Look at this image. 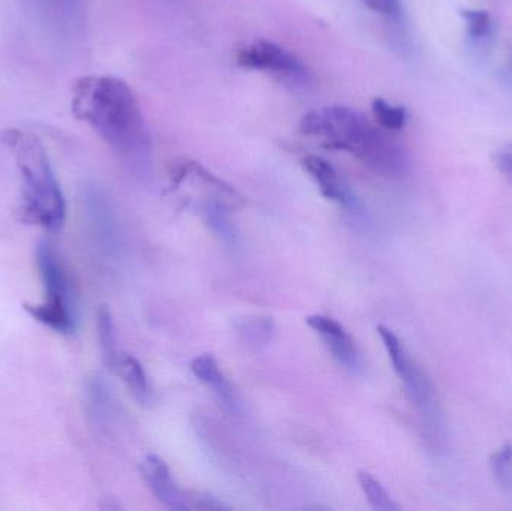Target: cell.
<instances>
[{
  "label": "cell",
  "mask_w": 512,
  "mask_h": 511,
  "mask_svg": "<svg viewBox=\"0 0 512 511\" xmlns=\"http://www.w3.org/2000/svg\"><path fill=\"white\" fill-rule=\"evenodd\" d=\"M71 110L111 149L135 156L149 147L150 135L131 87L113 75H87L72 87Z\"/></svg>",
  "instance_id": "obj_1"
},
{
  "label": "cell",
  "mask_w": 512,
  "mask_h": 511,
  "mask_svg": "<svg viewBox=\"0 0 512 511\" xmlns=\"http://www.w3.org/2000/svg\"><path fill=\"white\" fill-rule=\"evenodd\" d=\"M300 131L321 138L325 147L351 153L376 174L402 179L409 171V155L399 140L360 111L327 107L309 111L301 119Z\"/></svg>",
  "instance_id": "obj_2"
},
{
  "label": "cell",
  "mask_w": 512,
  "mask_h": 511,
  "mask_svg": "<svg viewBox=\"0 0 512 511\" xmlns=\"http://www.w3.org/2000/svg\"><path fill=\"white\" fill-rule=\"evenodd\" d=\"M0 138L20 174V213L24 221L44 230H60L65 224L66 201L44 144L20 128H6Z\"/></svg>",
  "instance_id": "obj_3"
},
{
  "label": "cell",
  "mask_w": 512,
  "mask_h": 511,
  "mask_svg": "<svg viewBox=\"0 0 512 511\" xmlns=\"http://www.w3.org/2000/svg\"><path fill=\"white\" fill-rule=\"evenodd\" d=\"M36 263L45 288V300L41 305H27V312L53 332L71 335L77 329V309L65 267L48 243L38 246Z\"/></svg>",
  "instance_id": "obj_4"
},
{
  "label": "cell",
  "mask_w": 512,
  "mask_h": 511,
  "mask_svg": "<svg viewBox=\"0 0 512 511\" xmlns=\"http://www.w3.org/2000/svg\"><path fill=\"white\" fill-rule=\"evenodd\" d=\"M379 336L384 342L385 350L390 357L394 371L399 375L411 401L414 402L421 417L429 428H441V405L438 393L430 381L429 375L415 362L414 357L406 350L399 336L385 326L378 327Z\"/></svg>",
  "instance_id": "obj_5"
},
{
  "label": "cell",
  "mask_w": 512,
  "mask_h": 511,
  "mask_svg": "<svg viewBox=\"0 0 512 511\" xmlns=\"http://www.w3.org/2000/svg\"><path fill=\"white\" fill-rule=\"evenodd\" d=\"M237 62L245 68L292 80L306 74L303 62L294 53L265 39H259L242 48L237 54Z\"/></svg>",
  "instance_id": "obj_6"
},
{
  "label": "cell",
  "mask_w": 512,
  "mask_h": 511,
  "mask_svg": "<svg viewBox=\"0 0 512 511\" xmlns=\"http://www.w3.org/2000/svg\"><path fill=\"white\" fill-rule=\"evenodd\" d=\"M141 477L156 500L168 510L185 511L191 509L188 498L183 495L171 474L168 465L158 456L150 455L141 462Z\"/></svg>",
  "instance_id": "obj_7"
},
{
  "label": "cell",
  "mask_w": 512,
  "mask_h": 511,
  "mask_svg": "<svg viewBox=\"0 0 512 511\" xmlns=\"http://www.w3.org/2000/svg\"><path fill=\"white\" fill-rule=\"evenodd\" d=\"M307 326L322 339L333 359L348 369L360 366V354L345 327L331 317L310 315L306 318Z\"/></svg>",
  "instance_id": "obj_8"
},
{
  "label": "cell",
  "mask_w": 512,
  "mask_h": 511,
  "mask_svg": "<svg viewBox=\"0 0 512 511\" xmlns=\"http://www.w3.org/2000/svg\"><path fill=\"white\" fill-rule=\"evenodd\" d=\"M303 167L315 180L325 198L345 207L352 206L354 200H352L351 191L330 162L325 161L321 156L309 155L303 159Z\"/></svg>",
  "instance_id": "obj_9"
},
{
  "label": "cell",
  "mask_w": 512,
  "mask_h": 511,
  "mask_svg": "<svg viewBox=\"0 0 512 511\" xmlns=\"http://www.w3.org/2000/svg\"><path fill=\"white\" fill-rule=\"evenodd\" d=\"M191 371L194 372L195 377H197L201 383L210 387L213 393H215L230 410H237L239 404H237L236 393H234L233 387H231V384L228 383L227 378H225L222 369L219 368V363L216 362L215 357L210 356V354L195 357L191 363Z\"/></svg>",
  "instance_id": "obj_10"
},
{
  "label": "cell",
  "mask_w": 512,
  "mask_h": 511,
  "mask_svg": "<svg viewBox=\"0 0 512 511\" xmlns=\"http://www.w3.org/2000/svg\"><path fill=\"white\" fill-rule=\"evenodd\" d=\"M87 212L92 219L93 228L99 237H102V243L110 249L116 248L117 227L114 222L113 213L110 206L105 201L104 195L96 189H90L86 195Z\"/></svg>",
  "instance_id": "obj_11"
},
{
  "label": "cell",
  "mask_w": 512,
  "mask_h": 511,
  "mask_svg": "<svg viewBox=\"0 0 512 511\" xmlns=\"http://www.w3.org/2000/svg\"><path fill=\"white\" fill-rule=\"evenodd\" d=\"M114 371L120 375L135 399L141 404H147L150 398L149 380L143 365L131 354H122Z\"/></svg>",
  "instance_id": "obj_12"
},
{
  "label": "cell",
  "mask_w": 512,
  "mask_h": 511,
  "mask_svg": "<svg viewBox=\"0 0 512 511\" xmlns=\"http://www.w3.org/2000/svg\"><path fill=\"white\" fill-rule=\"evenodd\" d=\"M98 338L104 363L108 366V369L114 371L122 354H120L119 344H117V332L113 315L105 306L99 309L98 312Z\"/></svg>",
  "instance_id": "obj_13"
},
{
  "label": "cell",
  "mask_w": 512,
  "mask_h": 511,
  "mask_svg": "<svg viewBox=\"0 0 512 511\" xmlns=\"http://www.w3.org/2000/svg\"><path fill=\"white\" fill-rule=\"evenodd\" d=\"M465 23L466 36L474 45H484L495 35L492 15L484 9H463L460 12Z\"/></svg>",
  "instance_id": "obj_14"
},
{
  "label": "cell",
  "mask_w": 512,
  "mask_h": 511,
  "mask_svg": "<svg viewBox=\"0 0 512 511\" xmlns=\"http://www.w3.org/2000/svg\"><path fill=\"white\" fill-rule=\"evenodd\" d=\"M357 480L372 509L378 511H397L400 509L396 501L388 494L387 489L372 474L364 470L358 471Z\"/></svg>",
  "instance_id": "obj_15"
},
{
  "label": "cell",
  "mask_w": 512,
  "mask_h": 511,
  "mask_svg": "<svg viewBox=\"0 0 512 511\" xmlns=\"http://www.w3.org/2000/svg\"><path fill=\"white\" fill-rule=\"evenodd\" d=\"M373 117L381 128L390 132L402 131L408 123V111L402 105H393L382 98L372 102Z\"/></svg>",
  "instance_id": "obj_16"
},
{
  "label": "cell",
  "mask_w": 512,
  "mask_h": 511,
  "mask_svg": "<svg viewBox=\"0 0 512 511\" xmlns=\"http://www.w3.org/2000/svg\"><path fill=\"white\" fill-rule=\"evenodd\" d=\"M490 468L493 477L501 488H511L512 485V444L507 443L490 458Z\"/></svg>",
  "instance_id": "obj_17"
},
{
  "label": "cell",
  "mask_w": 512,
  "mask_h": 511,
  "mask_svg": "<svg viewBox=\"0 0 512 511\" xmlns=\"http://www.w3.org/2000/svg\"><path fill=\"white\" fill-rule=\"evenodd\" d=\"M227 210V207L222 206L218 201H210L207 204V221L219 237L225 240H234L236 239V230H234L233 222L228 219Z\"/></svg>",
  "instance_id": "obj_18"
},
{
  "label": "cell",
  "mask_w": 512,
  "mask_h": 511,
  "mask_svg": "<svg viewBox=\"0 0 512 511\" xmlns=\"http://www.w3.org/2000/svg\"><path fill=\"white\" fill-rule=\"evenodd\" d=\"M364 3L367 8L387 17H399L402 14L400 0H364Z\"/></svg>",
  "instance_id": "obj_19"
},
{
  "label": "cell",
  "mask_w": 512,
  "mask_h": 511,
  "mask_svg": "<svg viewBox=\"0 0 512 511\" xmlns=\"http://www.w3.org/2000/svg\"><path fill=\"white\" fill-rule=\"evenodd\" d=\"M493 162L499 173L512 182V144L501 147L493 156Z\"/></svg>",
  "instance_id": "obj_20"
},
{
  "label": "cell",
  "mask_w": 512,
  "mask_h": 511,
  "mask_svg": "<svg viewBox=\"0 0 512 511\" xmlns=\"http://www.w3.org/2000/svg\"><path fill=\"white\" fill-rule=\"evenodd\" d=\"M53 5L62 12L63 17L74 18L81 8V0H51Z\"/></svg>",
  "instance_id": "obj_21"
}]
</instances>
